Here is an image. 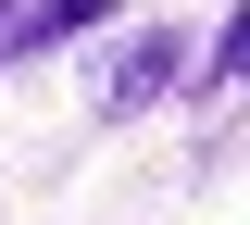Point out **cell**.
<instances>
[{
	"instance_id": "obj_1",
	"label": "cell",
	"mask_w": 250,
	"mask_h": 225,
	"mask_svg": "<svg viewBox=\"0 0 250 225\" xmlns=\"http://www.w3.org/2000/svg\"><path fill=\"white\" fill-rule=\"evenodd\" d=\"M163 88H175V38H125V63L100 75V113H150Z\"/></svg>"
},
{
	"instance_id": "obj_3",
	"label": "cell",
	"mask_w": 250,
	"mask_h": 225,
	"mask_svg": "<svg viewBox=\"0 0 250 225\" xmlns=\"http://www.w3.org/2000/svg\"><path fill=\"white\" fill-rule=\"evenodd\" d=\"M0 63H13V0H0Z\"/></svg>"
},
{
	"instance_id": "obj_2",
	"label": "cell",
	"mask_w": 250,
	"mask_h": 225,
	"mask_svg": "<svg viewBox=\"0 0 250 225\" xmlns=\"http://www.w3.org/2000/svg\"><path fill=\"white\" fill-rule=\"evenodd\" d=\"M113 25V0H38V13H13V50H50V38H88Z\"/></svg>"
}]
</instances>
